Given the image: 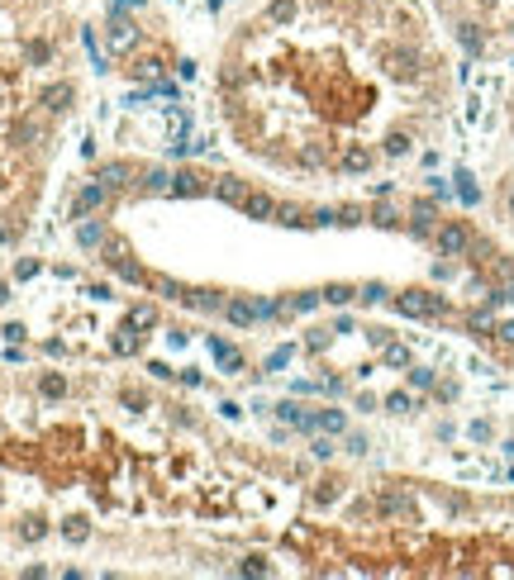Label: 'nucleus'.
Masks as SVG:
<instances>
[{
    "label": "nucleus",
    "mask_w": 514,
    "mask_h": 580,
    "mask_svg": "<svg viewBox=\"0 0 514 580\" xmlns=\"http://www.w3.org/2000/svg\"><path fill=\"white\" fill-rule=\"evenodd\" d=\"M148 285H153L162 300H177V305H181V295H186V285L172 281V276H148Z\"/></svg>",
    "instance_id": "nucleus-14"
},
{
    "label": "nucleus",
    "mask_w": 514,
    "mask_h": 580,
    "mask_svg": "<svg viewBox=\"0 0 514 580\" xmlns=\"http://www.w3.org/2000/svg\"><path fill=\"white\" fill-rule=\"evenodd\" d=\"M33 271H38V262H33V257H24V262H19V267H15V276H19V281H29Z\"/></svg>",
    "instance_id": "nucleus-43"
},
{
    "label": "nucleus",
    "mask_w": 514,
    "mask_h": 580,
    "mask_svg": "<svg viewBox=\"0 0 514 580\" xmlns=\"http://www.w3.org/2000/svg\"><path fill=\"white\" fill-rule=\"evenodd\" d=\"M457 38H462L466 53H486V38L476 33V24H457Z\"/></svg>",
    "instance_id": "nucleus-21"
},
{
    "label": "nucleus",
    "mask_w": 514,
    "mask_h": 580,
    "mask_svg": "<svg viewBox=\"0 0 514 580\" xmlns=\"http://www.w3.org/2000/svg\"><path fill=\"white\" fill-rule=\"evenodd\" d=\"M510 33H514V19H510Z\"/></svg>",
    "instance_id": "nucleus-49"
},
{
    "label": "nucleus",
    "mask_w": 514,
    "mask_h": 580,
    "mask_svg": "<svg viewBox=\"0 0 514 580\" xmlns=\"http://www.w3.org/2000/svg\"><path fill=\"white\" fill-rule=\"evenodd\" d=\"M343 428H348V419L338 409H319V433H343Z\"/></svg>",
    "instance_id": "nucleus-22"
},
{
    "label": "nucleus",
    "mask_w": 514,
    "mask_h": 580,
    "mask_svg": "<svg viewBox=\"0 0 514 580\" xmlns=\"http://www.w3.org/2000/svg\"><path fill=\"white\" fill-rule=\"evenodd\" d=\"M128 176H133L128 162H105V167H100V181H105V186H124Z\"/></svg>",
    "instance_id": "nucleus-16"
},
{
    "label": "nucleus",
    "mask_w": 514,
    "mask_h": 580,
    "mask_svg": "<svg viewBox=\"0 0 514 580\" xmlns=\"http://www.w3.org/2000/svg\"><path fill=\"white\" fill-rule=\"evenodd\" d=\"M209 190L219 195V204H234V209H243V200H248V181H239V176H219Z\"/></svg>",
    "instance_id": "nucleus-6"
},
{
    "label": "nucleus",
    "mask_w": 514,
    "mask_h": 580,
    "mask_svg": "<svg viewBox=\"0 0 514 580\" xmlns=\"http://www.w3.org/2000/svg\"><path fill=\"white\" fill-rule=\"evenodd\" d=\"M305 347H310V352H324V347H329V333H324V329H315V333L305 338Z\"/></svg>",
    "instance_id": "nucleus-41"
},
{
    "label": "nucleus",
    "mask_w": 514,
    "mask_h": 580,
    "mask_svg": "<svg viewBox=\"0 0 514 580\" xmlns=\"http://www.w3.org/2000/svg\"><path fill=\"white\" fill-rule=\"evenodd\" d=\"M224 319L234 329H253L257 324V300H224Z\"/></svg>",
    "instance_id": "nucleus-8"
},
{
    "label": "nucleus",
    "mask_w": 514,
    "mask_h": 580,
    "mask_svg": "<svg viewBox=\"0 0 514 580\" xmlns=\"http://www.w3.org/2000/svg\"><path fill=\"white\" fill-rule=\"evenodd\" d=\"M209 352H214V361L224 366L229 376H234V371H243V352H239L234 343H219V338H214V343H209Z\"/></svg>",
    "instance_id": "nucleus-12"
},
{
    "label": "nucleus",
    "mask_w": 514,
    "mask_h": 580,
    "mask_svg": "<svg viewBox=\"0 0 514 580\" xmlns=\"http://www.w3.org/2000/svg\"><path fill=\"white\" fill-rule=\"evenodd\" d=\"M24 537H29V542H38V537H43V523H38V518H33V523H24Z\"/></svg>",
    "instance_id": "nucleus-46"
},
{
    "label": "nucleus",
    "mask_w": 514,
    "mask_h": 580,
    "mask_svg": "<svg viewBox=\"0 0 514 580\" xmlns=\"http://www.w3.org/2000/svg\"><path fill=\"white\" fill-rule=\"evenodd\" d=\"M133 329H158V310L153 305H138L133 310Z\"/></svg>",
    "instance_id": "nucleus-29"
},
{
    "label": "nucleus",
    "mask_w": 514,
    "mask_h": 580,
    "mask_svg": "<svg viewBox=\"0 0 514 580\" xmlns=\"http://www.w3.org/2000/svg\"><path fill=\"white\" fill-rule=\"evenodd\" d=\"M290 357H295V347H281V352H272V357H267V371H276V366H286Z\"/></svg>",
    "instance_id": "nucleus-39"
},
{
    "label": "nucleus",
    "mask_w": 514,
    "mask_h": 580,
    "mask_svg": "<svg viewBox=\"0 0 514 580\" xmlns=\"http://www.w3.org/2000/svg\"><path fill=\"white\" fill-rule=\"evenodd\" d=\"M334 224H362V204H343V209H334Z\"/></svg>",
    "instance_id": "nucleus-34"
},
{
    "label": "nucleus",
    "mask_w": 514,
    "mask_h": 580,
    "mask_svg": "<svg viewBox=\"0 0 514 580\" xmlns=\"http://www.w3.org/2000/svg\"><path fill=\"white\" fill-rule=\"evenodd\" d=\"M310 452L319 456V461H329V456H334V442H329V438H315V442H310Z\"/></svg>",
    "instance_id": "nucleus-40"
},
{
    "label": "nucleus",
    "mask_w": 514,
    "mask_h": 580,
    "mask_svg": "<svg viewBox=\"0 0 514 580\" xmlns=\"http://www.w3.org/2000/svg\"><path fill=\"white\" fill-rule=\"evenodd\" d=\"M434 229H438V204L434 200H415V209H410V234L434 238Z\"/></svg>",
    "instance_id": "nucleus-4"
},
{
    "label": "nucleus",
    "mask_w": 514,
    "mask_h": 580,
    "mask_svg": "<svg viewBox=\"0 0 514 580\" xmlns=\"http://www.w3.org/2000/svg\"><path fill=\"white\" fill-rule=\"evenodd\" d=\"M319 305H324L319 290H300L295 300H286V314H310V310H319Z\"/></svg>",
    "instance_id": "nucleus-15"
},
{
    "label": "nucleus",
    "mask_w": 514,
    "mask_h": 580,
    "mask_svg": "<svg viewBox=\"0 0 514 580\" xmlns=\"http://www.w3.org/2000/svg\"><path fill=\"white\" fill-rule=\"evenodd\" d=\"M505 209H510V219H514V181L505 186Z\"/></svg>",
    "instance_id": "nucleus-47"
},
{
    "label": "nucleus",
    "mask_w": 514,
    "mask_h": 580,
    "mask_svg": "<svg viewBox=\"0 0 514 580\" xmlns=\"http://www.w3.org/2000/svg\"><path fill=\"white\" fill-rule=\"evenodd\" d=\"M110 43H114V48H128V43H133V24H128V19H114V24H110Z\"/></svg>",
    "instance_id": "nucleus-23"
},
{
    "label": "nucleus",
    "mask_w": 514,
    "mask_h": 580,
    "mask_svg": "<svg viewBox=\"0 0 514 580\" xmlns=\"http://www.w3.org/2000/svg\"><path fill=\"white\" fill-rule=\"evenodd\" d=\"M38 395H43V400H62V395H67V381L58 376V371H48V376L38 381Z\"/></svg>",
    "instance_id": "nucleus-18"
},
{
    "label": "nucleus",
    "mask_w": 514,
    "mask_h": 580,
    "mask_svg": "<svg viewBox=\"0 0 514 580\" xmlns=\"http://www.w3.org/2000/svg\"><path fill=\"white\" fill-rule=\"evenodd\" d=\"M386 295H390L386 285H362V290H357V300H362V305H381Z\"/></svg>",
    "instance_id": "nucleus-35"
},
{
    "label": "nucleus",
    "mask_w": 514,
    "mask_h": 580,
    "mask_svg": "<svg viewBox=\"0 0 514 580\" xmlns=\"http://www.w3.org/2000/svg\"><path fill=\"white\" fill-rule=\"evenodd\" d=\"M319 295H324V305H348L357 290H353V285H329V290H319Z\"/></svg>",
    "instance_id": "nucleus-26"
},
{
    "label": "nucleus",
    "mask_w": 514,
    "mask_h": 580,
    "mask_svg": "<svg viewBox=\"0 0 514 580\" xmlns=\"http://www.w3.org/2000/svg\"><path fill=\"white\" fill-rule=\"evenodd\" d=\"M143 186H148V190H172V181H167V172H148Z\"/></svg>",
    "instance_id": "nucleus-42"
},
{
    "label": "nucleus",
    "mask_w": 514,
    "mask_h": 580,
    "mask_svg": "<svg viewBox=\"0 0 514 580\" xmlns=\"http://www.w3.org/2000/svg\"><path fill=\"white\" fill-rule=\"evenodd\" d=\"M434 243H438V252H443V257H462V252H471L476 234H471L462 219H443V224L434 229Z\"/></svg>",
    "instance_id": "nucleus-2"
},
{
    "label": "nucleus",
    "mask_w": 514,
    "mask_h": 580,
    "mask_svg": "<svg viewBox=\"0 0 514 580\" xmlns=\"http://www.w3.org/2000/svg\"><path fill=\"white\" fill-rule=\"evenodd\" d=\"M386 409H390V414H410V409H415V400H410L405 390H395V395H386Z\"/></svg>",
    "instance_id": "nucleus-31"
},
{
    "label": "nucleus",
    "mask_w": 514,
    "mask_h": 580,
    "mask_svg": "<svg viewBox=\"0 0 514 580\" xmlns=\"http://www.w3.org/2000/svg\"><path fill=\"white\" fill-rule=\"evenodd\" d=\"M276 414H281L290 428H300V433H319V414H305L300 405H276Z\"/></svg>",
    "instance_id": "nucleus-10"
},
{
    "label": "nucleus",
    "mask_w": 514,
    "mask_h": 580,
    "mask_svg": "<svg viewBox=\"0 0 514 580\" xmlns=\"http://www.w3.org/2000/svg\"><path fill=\"white\" fill-rule=\"evenodd\" d=\"M496 338H500V343H510V347H514V324H496Z\"/></svg>",
    "instance_id": "nucleus-45"
},
{
    "label": "nucleus",
    "mask_w": 514,
    "mask_h": 580,
    "mask_svg": "<svg viewBox=\"0 0 514 580\" xmlns=\"http://www.w3.org/2000/svg\"><path fill=\"white\" fill-rule=\"evenodd\" d=\"M381 148H386V157H405V153H410V133H400V128H390Z\"/></svg>",
    "instance_id": "nucleus-19"
},
{
    "label": "nucleus",
    "mask_w": 514,
    "mask_h": 580,
    "mask_svg": "<svg viewBox=\"0 0 514 580\" xmlns=\"http://www.w3.org/2000/svg\"><path fill=\"white\" fill-rule=\"evenodd\" d=\"M100 204H105V181H100V186H81V195L72 200L67 214H72V219H86L91 209H100Z\"/></svg>",
    "instance_id": "nucleus-7"
},
{
    "label": "nucleus",
    "mask_w": 514,
    "mask_h": 580,
    "mask_svg": "<svg viewBox=\"0 0 514 580\" xmlns=\"http://www.w3.org/2000/svg\"><path fill=\"white\" fill-rule=\"evenodd\" d=\"M457 195H462L466 204L481 200V190H476V181H471V172H457Z\"/></svg>",
    "instance_id": "nucleus-25"
},
{
    "label": "nucleus",
    "mask_w": 514,
    "mask_h": 580,
    "mask_svg": "<svg viewBox=\"0 0 514 580\" xmlns=\"http://www.w3.org/2000/svg\"><path fill=\"white\" fill-rule=\"evenodd\" d=\"M43 105H48L53 114H62L67 105H72V86H48V91H43Z\"/></svg>",
    "instance_id": "nucleus-17"
},
{
    "label": "nucleus",
    "mask_w": 514,
    "mask_h": 580,
    "mask_svg": "<svg viewBox=\"0 0 514 580\" xmlns=\"http://www.w3.org/2000/svg\"><path fill=\"white\" fill-rule=\"evenodd\" d=\"M395 310L405 319H443L448 314V300L434 295V290H405V295H395Z\"/></svg>",
    "instance_id": "nucleus-1"
},
{
    "label": "nucleus",
    "mask_w": 514,
    "mask_h": 580,
    "mask_svg": "<svg viewBox=\"0 0 514 580\" xmlns=\"http://www.w3.org/2000/svg\"><path fill=\"white\" fill-rule=\"evenodd\" d=\"M381 514H410V495H381Z\"/></svg>",
    "instance_id": "nucleus-28"
},
{
    "label": "nucleus",
    "mask_w": 514,
    "mask_h": 580,
    "mask_svg": "<svg viewBox=\"0 0 514 580\" xmlns=\"http://www.w3.org/2000/svg\"><path fill=\"white\" fill-rule=\"evenodd\" d=\"M62 533H67V542H86V537H91V523H86V518H67Z\"/></svg>",
    "instance_id": "nucleus-24"
},
{
    "label": "nucleus",
    "mask_w": 514,
    "mask_h": 580,
    "mask_svg": "<svg viewBox=\"0 0 514 580\" xmlns=\"http://www.w3.org/2000/svg\"><path fill=\"white\" fill-rule=\"evenodd\" d=\"M371 224H376V229H395V209H390V204H376V209H371Z\"/></svg>",
    "instance_id": "nucleus-30"
},
{
    "label": "nucleus",
    "mask_w": 514,
    "mask_h": 580,
    "mask_svg": "<svg viewBox=\"0 0 514 580\" xmlns=\"http://www.w3.org/2000/svg\"><path fill=\"white\" fill-rule=\"evenodd\" d=\"M205 176L200 172H191V167H181L177 176H172V195H186V200H191V195H205Z\"/></svg>",
    "instance_id": "nucleus-9"
},
{
    "label": "nucleus",
    "mask_w": 514,
    "mask_h": 580,
    "mask_svg": "<svg viewBox=\"0 0 514 580\" xmlns=\"http://www.w3.org/2000/svg\"><path fill=\"white\" fill-rule=\"evenodd\" d=\"M48 58H53V43H48V38H33V43H29V62H33V67H43Z\"/></svg>",
    "instance_id": "nucleus-27"
},
{
    "label": "nucleus",
    "mask_w": 514,
    "mask_h": 580,
    "mask_svg": "<svg viewBox=\"0 0 514 580\" xmlns=\"http://www.w3.org/2000/svg\"><path fill=\"white\" fill-rule=\"evenodd\" d=\"M500 290H505V300H514V276H510L505 285H500Z\"/></svg>",
    "instance_id": "nucleus-48"
},
{
    "label": "nucleus",
    "mask_w": 514,
    "mask_h": 580,
    "mask_svg": "<svg viewBox=\"0 0 514 580\" xmlns=\"http://www.w3.org/2000/svg\"><path fill=\"white\" fill-rule=\"evenodd\" d=\"M110 347H114V357H133V352H138V338H133V329H119Z\"/></svg>",
    "instance_id": "nucleus-20"
},
{
    "label": "nucleus",
    "mask_w": 514,
    "mask_h": 580,
    "mask_svg": "<svg viewBox=\"0 0 514 580\" xmlns=\"http://www.w3.org/2000/svg\"><path fill=\"white\" fill-rule=\"evenodd\" d=\"M300 15V0H272V5H267V24H290V19Z\"/></svg>",
    "instance_id": "nucleus-13"
},
{
    "label": "nucleus",
    "mask_w": 514,
    "mask_h": 580,
    "mask_svg": "<svg viewBox=\"0 0 514 580\" xmlns=\"http://www.w3.org/2000/svg\"><path fill=\"white\" fill-rule=\"evenodd\" d=\"M77 238L86 243V248H96L100 238H105V229H100V224H81V229H77Z\"/></svg>",
    "instance_id": "nucleus-33"
},
{
    "label": "nucleus",
    "mask_w": 514,
    "mask_h": 580,
    "mask_svg": "<svg viewBox=\"0 0 514 580\" xmlns=\"http://www.w3.org/2000/svg\"><path fill=\"white\" fill-rule=\"evenodd\" d=\"M466 433H471V438H476V442H486V438H491V424H486V419H476V424L466 428Z\"/></svg>",
    "instance_id": "nucleus-44"
},
{
    "label": "nucleus",
    "mask_w": 514,
    "mask_h": 580,
    "mask_svg": "<svg viewBox=\"0 0 514 580\" xmlns=\"http://www.w3.org/2000/svg\"><path fill=\"white\" fill-rule=\"evenodd\" d=\"M371 162H376V153H371L367 143H353L348 153L338 157V172L343 176H362V172H371Z\"/></svg>",
    "instance_id": "nucleus-5"
},
{
    "label": "nucleus",
    "mask_w": 514,
    "mask_h": 580,
    "mask_svg": "<svg viewBox=\"0 0 514 580\" xmlns=\"http://www.w3.org/2000/svg\"><path fill=\"white\" fill-rule=\"evenodd\" d=\"M243 214H248V219H276V200H272V195H262V190H248Z\"/></svg>",
    "instance_id": "nucleus-11"
},
{
    "label": "nucleus",
    "mask_w": 514,
    "mask_h": 580,
    "mask_svg": "<svg viewBox=\"0 0 514 580\" xmlns=\"http://www.w3.org/2000/svg\"><path fill=\"white\" fill-rule=\"evenodd\" d=\"M243 81H248V72H239V67H224V72H219V86H224V91H239Z\"/></svg>",
    "instance_id": "nucleus-32"
},
{
    "label": "nucleus",
    "mask_w": 514,
    "mask_h": 580,
    "mask_svg": "<svg viewBox=\"0 0 514 580\" xmlns=\"http://www.w3.org/2000/svg\"><path fill=\"white\" fill-rule=\"evenodd\" d=\"M386 361H390V366H410V352L395 347V343H386Z\"/></svg>",
    "instance_id": "nucleus-37"
},
{
    "label": "nucleus",
    "mask_w": 514,
    "mask_h": 580,
    "mask_svg": "<svg viewBox=\"0 0 514 580\" xmlns=\"http://www.w3.org/2000/svg\"><path fill=\"white\" fill-rule=\"evenodd\" d=\"M381 62H386L390 77H400V81H415L419 77V53H415V48H386Z\"/></svg>",
    "instance_id": "nucleus-3"
},
{
    "label": "nucleus",
    "mask_w": 514,
    "mask_h": 580,
    "mask_svg": "<svg viewBox=\"0 0 514 580\" xmlns=\"http://www.w3.org/2000/svg\"><path fill=\"white\" fill-rule=\"evenodd\" d=\"M410 385L429 390V385H434V371H429V366H415V371H410Z\"/></svg>",
    "instance_id": "nucleus-36"
},
{
    "label": "nucleus",
    "mask_w": 514,
    "mask_h": 580,
    "mask_svg": "<svg viewBox=\"0 0 514 580\" xmlns=\"http://www.w3.org/2000/svg\"><path fill=\"white\" fill-rule=\"evenodd\" d=\"M239 571H243V576H267V562H262V557H248Z\"/></svg>",
    "instance_id": "nucleus-38"
}]
</instances>
